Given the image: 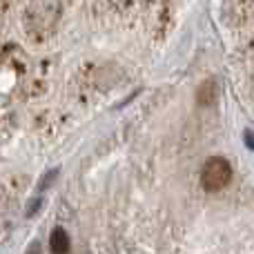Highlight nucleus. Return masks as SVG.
Wrapping results in <instances>:
<instances>
[{
    "instance_id": "7ed1b4c3",
    "label": "nucleus",
    "mask_w": 254,
    "mask_h": 254,
    "mask_svg": "<svg viewBox=\"0 0 254 254\" xmlns=\"http://www.w3.org/2000/svg\"><path fill=\"white\" fill-rule=\"evenodd\" d=\"M196 101L198 105H212L216 101V83L214 80H205L196 92Z\"/></svg>"
},
{
    "instance_id": "f03ea898",
    "label": "nucleus",
    "mask_w": 254,
    "mask_h": 254,
    "mask_svg": "<svg viewBox=\"0 0 254 254\" xmlns=\"http://www.w3.org/2000/svg\"><path fill=\"white\" fill-rule=\"evenodd\" d=\"M49 250L54 254H67L69 252V234L63 228H56L49 237Z\"/></svg>"
},
{
    "instance_id": "f257e3e1",
    "label": "nucleus",
    "mask_w": 254,
    "mask_h": 254,
    "mask_svg": "<svg viewBox=\"0 0 254 254\" xmlns=\"http://www.w3.org/2000/svg\"><path fill=\"white\" fill-rule=\"evenodd\" d=\"M232 181V165L223 156H212L201 170V185L207 192H219Z\"/></svg>"
},
{
    "instance_id": "20e7f679",
    "label": "nucleus",
    "mask_w": 254,
    "mask_h": 254,
    "mask_svg": "<svg viewBox=\"0 0 254 254\" xmlns=\"http://www.w3.org/2000/svg\"><path fill=\"white\" fill-rule=\"evenodd\" d=\"M110 2L114 4V7H119V9H129L136 0H110Z\"/></svg>"
}]
</instances>
